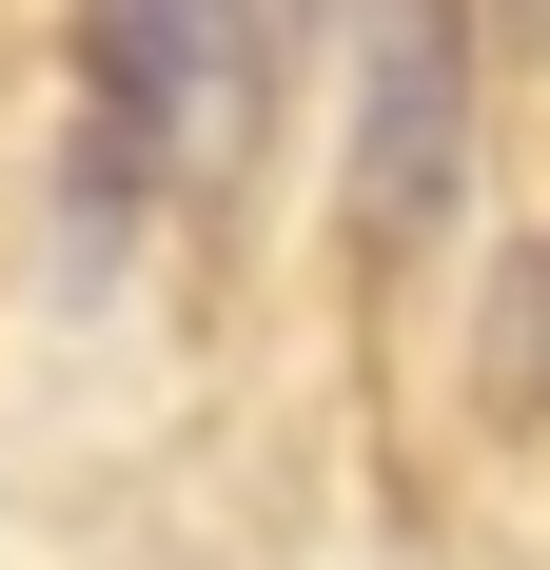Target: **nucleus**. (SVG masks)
I'll return each mask as SVG.
<instances>
[{
    "mask_svg": "<svg viewBox=\"0 0 550 570\" xmlns=\"http://www.w3.org/2000/svg\"><path fill=\"white\" fill-rule=\"evenodd\" d=\"M472 177V40L452 0H354V256H433Z\"/></svg>",
    "mask_w": 550,
    "mask_h": 570,
    "instance_id": "1",
    "label": "nucleus"
},
{
    "mask_svg": "<svg viewBox=\"0 0 550 570\" xmlns=\"http://www.w3.org/2000/svg\"><path fill=\"white\" fill-rule=\"evenodd\" d=\"M79 79L138 177H197L256 118V0H79Z\"/></svg>",
    "mask_w": 550,
    "mask_h": 570,
    "instance_id": "2",
    "label": "nucleus"
}]
</instances>
